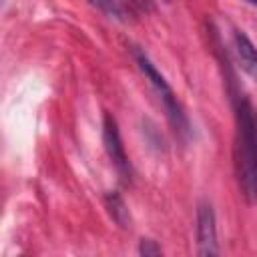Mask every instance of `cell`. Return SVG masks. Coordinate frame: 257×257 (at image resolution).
Returning a JSON list of instances; mask_svg holds the SVG:
<instances>
[{
	"mask_svg": "<svg viewBox=\"0 0 257 257\" xmlns=\"http://www.w3.org/2000/svg\"><path fill=\"white\" fill-rule=\"evenodd\" d=\"M235 120H237V175L239 185L247 201L257 195V118L243 94L235 98Z\"/></svg>",
	"mask_w": 257,
	"mask_h": 257,
	"instance_id": "cell-1",
	"label": "cell"
},
{
	"mask_svg": "<svg viewBox=\"0 0 257 257\" xmlns=\"http://www.w3.org/2000/svg\"><path fill=\"white\" fill-rule=\"evenodd\" d=\"M135 62L139 66V70L145 74V78L151 82V86L155 88V92L159 94L163 106H165V112H167V118L169 122L173 124L175 133L181 135V137H187L189 135V120H187V114L179 102V98L175 96L173 88L169 86L167 78L159 72V68L153 64V60L143 52V50H135Z\"/></svg>",
	"mask_w": 257,
	"mask_h": 257,
	"instance_id": "cell-2",
	"label": "cell"
},
{
	"mask_svg": "<svg viewBox=\"0 0 257 257\" xmlns=\"http://www.w3.org/2000/svg\"><path fill=\"white\" fill-rule=\"evenodd\" d=\"M102 143H104L106 155H108L110 163L114 165V169L118 171L120 179L122 181H131V163H128L122 139H120V131H118L116 118L110 112H104V118H102Z\"/></svg>",
	"mask_w": 257,
	"mask_h": 257,
	"instance_id": "cell-3",
	"label": "cell"
},
{
	"mask_svg": "<svg viewBox=\"0 0 257 257\" xmlns=\"http://www.w3.org/2000/svg\"><path fill=\"white\" fill-rule=\"evenodd\" d=\"M197 253L203 257H211L219 253L217 219L213 205L209 201H201L197 205Z\"/></svg>",
	"mask_w": 257,
	"mask_h": 257,
	"instance_id": "cell-4",
	"label": "cell"
},
{
	"mask_svg": "<svg viewBox=\"0 0 257 257\" xmlns=\"http://www.w3.org/2000/svg\"><path fill=\"white\" fill-rule=\"evenodd\" d=\"M235 50H237L241 68H243L251 78L257 80V48H255L253 42L247 38V34L241 32V30H235Z\"/></svg>",
	"mask_w": 257,
	"mask_h": 257,
	"instance_id": "cell-5",
	"label": "cell"
},
{
	"mask_svg": "<svg viewBox=\"0 0 257 257\" xmlns=\"http://www.w3.org/2000/svg\"><path fill=\"white\" fill-rule=\"evenodd\" d=\"M104 205H106L108 215L112 217V221H114L120 229H128V227H131V213H128V207H126L124 199H122L116 191H108V193L104 195Z\"/></svg>",
	"mask_w": 257,
	"mask_h": 257,
	"instance_id": "cell-6",
	"label": "cell"
},
{
	"mask_svg": "<svg viewBox=\"0 0 257 257\" xmlns=\"http://www.w3.org/2000/svg\"><path fill=\"white\" fill-rule=\"evenodd\" d=\"M90 6H94L96 10H100L102 14H106L108 18L114 20H124V10L116 0H86Z\"/></svg>",
	"mask_w": 257,
	"mask_h": 257,
	"instance_id": "cell-7",
	"label": "cell"
},
{
	"mask_svg": "<svg viewBox=\"0 0 257 257\" xmlns=\"http://www.w3.org/2000/svg\"><path fill=\"white\" fill-rule=\"evenodd\" d=\"M139 253L145 255V257H155V255H161V247L157 245V241L153 239H143L141 245H139Z\"/></svg>",
	"mask_w": 257,
	"mask_h": 257,
	"instance_id": "cell-8",
	"label": "cell"
},
{
	"mask_svg": "<svg viewBox=\"0 0 257 257\" xmlns=\"http://www.w3.org/2000/svg\"><path fill=\"white\" fill-rule=\"evenodd\" d=\"M135 8H139V10H143V12H149V10H153V2L151 0H128Z\"/></svg>",
	"mask_w": 257,
	"mask_h": 257,
	"instance_id": "cell-9",
	"label": "cell"
},
{
	"mask_svg": "<svg viewBox=\"0 0 257 257\" xmlns=\"http://www.w3.org/2000/svg\"><path fill=\"white\" fill-rule=\"evenodd\" d=\"M245 2H249V4H253V6H257V0H245Z\"/></svg>",
	"mask_w": 257,
	"mask_h": 257,
	"instance_id": "cell-10",
	"label": "cell"
},
{
	"mask_svg": "<svg viewBox=\"0 0 257 257\" xmlns=\"http://www.w3.org/2000/svg\"><path fill=\"white\" fill-rule=\"evenodd\" d=\"M165 2H169V0H165Z\"/></svg>",
	"mask_w": 257,
	"mask_h": 257,
	"instance_id": "cell-11",
	"label": "cell"
},
{
	"mask_svg": "<svg viewBox=\"0 0 257 257\" xmlns=\"http://www.w3.org/2000/svg\"><path fill=\"white\" fill-rule=\"evenodd\" d=\"M255 197H257V195H255Z\"/></svg>",
	"mask_w": 257,
	"mask_h": 257,
	"instance_id": "cell-12",
	"label": "cell"
}]
</instances>
